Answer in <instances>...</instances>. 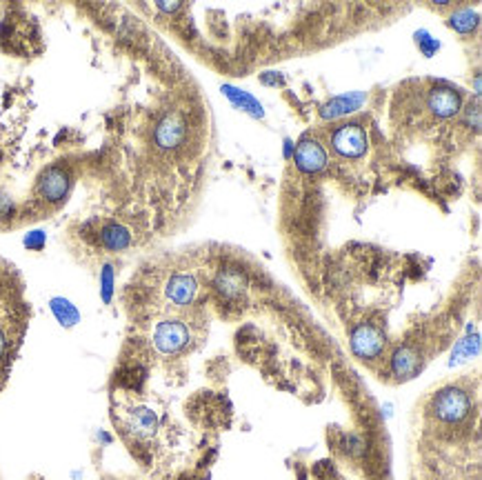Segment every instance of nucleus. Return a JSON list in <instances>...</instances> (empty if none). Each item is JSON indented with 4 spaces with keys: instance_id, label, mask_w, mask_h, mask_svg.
<instances>
[{
    "instance_id": "nucleus-2",
    "label": "nucleus",
    "mask_w": 482,
    "mask_h": 480,
    "mask_svg": "<svg viewBox=\"0 0 482 480\" xmlns=\"http://www.w3.org/2000/svg\"><path fill=\"white\" fill-rule=\"evenodd\" d=\"M367 143H369L367 132L356 123L338 127L334 132V138H331V145H334V149L345 158L363 156L367 152Z\"/></svg>"
},
{
    "instance_id": "nucleus-8",
    "label": "nucleus",
    "mask_w": 482,
    "mask_h": 480,
    "mask_svg": "<svg viewBox=\"0 0 482 480\" xmlns=\"http://www.w3.org/2000/svg\"><path fill=\"white\" fill-rule=\"evenodd\" d=\"M198 283L192 274H176L167 285V296L176 305H189L196 298Z\"/></svg>"
},
{
    "instance_id": "nucleus-5",
    "label": "nucleus",
    "mask_w": 482,
    "mask_h": 480,
    "mask_svg": "<svg viewBox=\"0 0 482 480\" xmlns=\"http://www.w3.org/2000/svg\"><path fill=\"white\" fill-rule=\"evenodd\" d=\"M351 347L354 352L363 358H374L383 349V336L376 327L371 325H360L354 334H351Z\"/></svg>"
},
{
    "instance_id": "nucleus-6",
    "label": "nucleus",
    "mask_w": 482,
    "mask_h": 480,
    "mask_svg": "<svg viewBox=\"0 0 482 480\" xmlns=\"http://www.w3.org/2000/svg\"><path fill=\"white\" fill-rule=\"evenodd\" d=\"M460 105H463L460 94L454 92L451 87H436V89H431V94H429V109L436 116H440V118L456 116L460 112Z\"/></svg>"
},
{
    "instance_id": "nucleus-3",
    "label": "nucleus",
    "mask_w": 482,
    "mask_h": 480,
    "mask_svg": "<svg viewBox=\"0 0 482 480\" xmlns=\"http://www.w3.org/2000/svg\"><path fill=\"white\" fill-rule=\"evenodd\" d=\"M436 416L445 423H458L469 414V396L458 389H447L443 392L434 403Z\"/></svg>"
},
{
    "instance_id": "nucleus-13",
    "label": "nucleus",
    "mask_w": 482,
    "mask_h": 480,
    "mask_svg": "<svg viewBox=\"0 0 482 480\" xmlns=\"http://www.w3.org/2000/svg\"><path fill=\"white\" fill-rule=\"evenodd\" d=\"M416 369H418V356L409 347H403L394 358V372L403 378H409L416 374Z\"/></svg>"
},
{
    "instance_id": "nucleus-11",
    "label": "nucleus",
    "mask_w": 482,
    "mask_h": 480,
    "mask_svg": "<svg viewBox=\"0 0 482 480\" xmlns=\"http://www.w3.org/2000/svg\"><path fill=\"white\" fill-rule=\"evenodd\" d=\"M183 136H185V125L178 116H167L163 123H160L158 132H156V140L163 147L178 145L180 140H183Z\"/></svg>"
},
{
    "instance_id": "nucleus-9",
    "label": "nucleus",
    "mask_w": 482,
    "mask_h": 480,
    "mask_svg": "<svg viewBox=\"0 0 482 480\" xmlns=\"http://www.w3.org/2000/svg\"><path fill=\"white\" fill-rule=\"evenodd\" d=\"M365 100H367V96L363 92H354L349 96H338L323 109V116L325 118H340L345 114H351V112H356V109L363 107Z\"/></svg>"
},
{
    "instance_id": "nucleus-7",
    "label": "nucleus",
    "mask_w": 482,
    "mask_h": 480,
    "mask_svg": "<svg viewBox=\"0 0 482 480\" xmlns=\"http://www.w3.org/2000/svg\"><path fill=\"white\" fill-rule=\"evenodd\" d=\"M296 165L307 174H316L327 165V154L316 140H303L296 149Z\"/></svg>"
},
{
    "instance_id": "nucleus-10",
    "label": "nucleus",
    "mask_w": 482,
    "mask_h": 480,
    "mask_svg": "<svg viewBox=\"0 0 482 480\" xmlns=\"http://www.w3.org/2000/svg\"><path fill=\"white\" fill-rule=\"evenodd\" d=\"M67 189H69V180L60 169H49L43 176V180H40V194L47 200H52V203L63 198L67 194Z\"/></svg>"
},
{
    "instance_id": "nucleus-16",
    "label": "nucleus",
    "mask_w": 482,
    "mask_h": 480,
    "mask_svg": "<svg viewBox=\"0 0 482 480\" xmlns=\"http://www.w3.org/2000/svg\"><path fill=\"white\" fill-rule=\"evenodd\" d=\"M54 312L58 314V318L63 320L65 325H72L74 320L78 318L76 309L69 305V303H65V300H54Z\"/></svg>"
},
{
    "instance_id": "nucleus-15",
    "label": "nucleus",
    "mask_w": 482,
    "mask_h": 480,
    "mask_svg": "<svg viewBox=\"0 0 482 480\" xmlns=\"http://www.w3.org/2000/svg\"><path fill=\"white\" fill-rule=\"evenodd\" d=\"M449 25L454 27L456 32L467 34V32H471V29H474V27L478 25V16L471 14L469 9H460V12H456L454 16H451Z\"/></svg>"
},
{
    "instance_id": "nucleus-14",
    "label": "nucleus",
    "mask_w": 482,
    "mask_h": 480,
    "mask_svg": "<svg viewBox=\"0 0 482 480\" xmlns=\"http://www.w3.org/2000/svg\"><path fill=\"white\" fill-rule=\"evenodd\" d=\"M225 92L229 98H232V103L238 105L240 109H245V112L254 114V116H263V107H260V103L254 96H249L247 92H238V89H234V87H225Z\"/></svg>"
},
{
    "instance_id": "nucleus-4",
    "label": "nucleus",
    "mask_w": 482,
    "mask_h": 480,
    "mask_svg": "<svg viewBox=\"0 0 482 480\" xmlns=\"http://www.w3.org/2000/svg\"><path fill=\"white\" fill-rule=\"evenodd\" d=\"M187 340H189V329L180 320H167V323L156 327L154 343L163 354H174L178 349H183Z\"/></svg>"
},
{
    "instance_id": "nucleus-12",
    "label": "nucleus",
    "mask_w": 482,
    "mask_h": 480,
    "mask_svg": "<svg viewBox=\"0 0 482 480\" xmlns=\"http://www.w3.org/2000/svg\"><path fill=\"white\" fill-rule=\"evenodd\" d=\"M103 243H105V247L114 249V252H120V249L129 247V243H132V236H129V232H127L123 225H116L114 223V225L105 227Z\"/></svg>"
},
{
    "instance_id": "nucleus-1",
    "label": "nucleus",
    "mask_w": 482,
    "mask_h": 480,
    "mask_svg": "<svg viewBox=\"0 0 482 480\" xmlns=\"http://www.w3.org/2000/svg\"><path fill=\"white\" fill-rule=\"evenodd\" d=\"M23 300H18V285L9 280L0 292V378H5L7 367L12 363L14 352L20 343V336H23Z\"/></svg>"
}]
</instances>
